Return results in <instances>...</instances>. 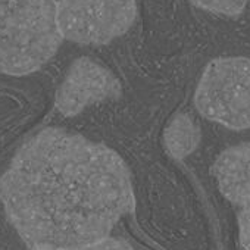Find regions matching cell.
I'll return each mask as SVG.
<instances>
[{
    "mask_svg": "<svg viewBox=\"0 0 250 250\" xmlns=\"http://www.w3.org/2000/svg\"><path fill=\"white\" fill-rule=\"evenodd\" d=\"M0 203L30 249H75L110 237L134 209V191L115 150L46 128L17 150L0 177Z\"/></svg>",
    "mask_w": 250,
    "mask_h": 250,
    "instance_id": "1",
    "label": "cell"
},
{
    "mask_svg": "<svg viewBox=\"0 0 250 250\" xmlns=\"http://www.w3.org/2000/svg\"><path fill=\"white\" fill-rule=\"evenodd\" d=\"M62 40L58 0H0V74L22 77L39 71Z\"/></svg>",
    "mask_w": 250,
    "mask_h": 250,
    "instance_id": "2",
    "label": "cell"
},
{
    "mask_svg": "<svg viewBox=\"0 0 250 250\" xmlns=\"http://www.w3.org/2000/svg\"><path fill=\"white\" fill-rule=\"evenodd\" d=\"M197 110L235 131L250 128V59L218 58L208 63L194 93Z\"/></svg>",
    "mask_w": 250,
    "mask_h": 250,
    "instance_id": "3",
    "label": "cell"
},
{
    "mask_svg": "<svg viewBox=\"0 0 250 250\" xmlns=\"http://www.w3.org/2000/svg\"><path fill=\"white\" fill-rule=\"evenodd\" d=\"M136 17V0H58L61 33L78 44H106L127 33Z\"/></svg>",
    "mask_w": 250,
    "mask_h": 250,
    "instance_id": "4",
    "label": "cell"
},
{
    "mask_svg": "<svg viewBox=\"0 0 250 250\" xmlns=\"http://www.w3.org/2000/svg\"><path fill=\"white\" fill-rule=\"evenodd\" d=\"M119 96L121 84L109 69L88 58H80L71 65L62 81L55 104L63 116L71 118L93 103Z\"/></svg>",
    "mask_w": 250,
    "mask_h": 250,
    "instance_id": "5",
    "label": "cell"
},
{
    "mask_svg": "<svg viewBox=\"0 0 250 250\" xmlns=\"http://www.w3.org/2000/svg\"><path fill=\"white\" fill-rule=\"evenodd\" d=\"M200 139V130L186 113H178L174 116L164 134L168 153L178 161L191 155L197 149Z\"/></svg>",
    "mask_w": 250,
    "mask_h": 250,
    "instance_id": "6",
    "label": "cell"
},
{
    "mask_svg": "<svg viewBox=\"0 0 250 250\" xmlns=\"http://www.w3.org/2000/svg\"><path fill=\"white\" fill-rule=\"evenodd\" d=\"M228 202L237 209L241 249L250 250V186L228 199Z\"/></svg>",
    "mask_w": 250,
    "mask_h": 250,
    "instance_id": "7",
    "label": "cell"
},
{
    "mask_svg": "<svg viewBox=\"0 0 250 250\" xmlns=\"http://www.w3.org/2000/svg\"><path fill=\"white\" fill-rule=\"evenodd\" d=\"M191 2L194 6L209 12L235 17L246 9L249 0H191Z\"/></svg>",
    "mask_w": 250,
    "mask_h": 250,
    "instance_id": "8",
    "label": "cell"
},
{
    "mask_svg": "<svg viewBox=\"0 0 250 250\" xmlns=\"http://www.w3.org/2000/svg\"><path fill=\"white\" fill-rule=\"evenodd\" d=\"M30 250H137V249L133 247L131 244H128L127 241L107 237L97 243L75 247V249H30Z\"/></svg>",
    "mask_w": 250,
    "mask_h": 250,
    "instance_id": "9",
    "label": "cell"
}]
</instances>
